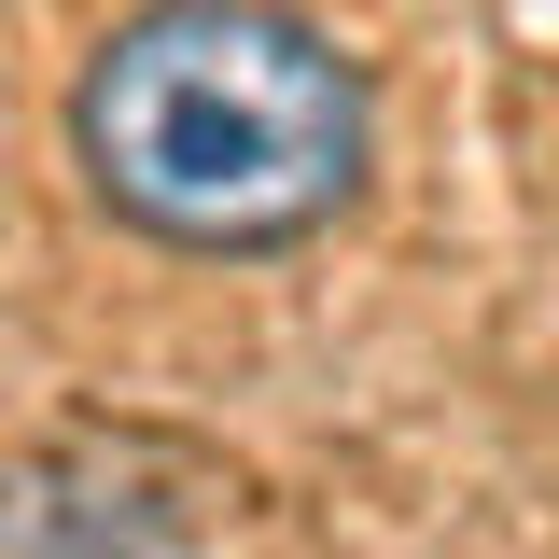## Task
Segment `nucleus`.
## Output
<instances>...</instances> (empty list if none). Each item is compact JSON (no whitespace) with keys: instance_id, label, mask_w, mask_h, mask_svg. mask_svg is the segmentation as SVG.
<instances>
[{"instance_id":"f257e3e1","label":"nucleus","mask_w":559,"mask_h":559,"mask_svg":"<svg viewBox=\"0 0 559 559\" xmlns=\"http://www.w3.org/2000/svg\"><path fill=\"white\" fill-rule=\"evenodd\" d=\"M70 168L154 252H294L378 168V98L294 0H140L70 70Z\"/></svg>"},{"instance_id":"f03ea898","label":"nucleus","mask_w":559,"mask_h":559,"mask_svg":"<svg viewBox=\"0 0 559 559\" xmlns=\"http://www.w3.org/2000/svg\"><path fill=\"white\" fill-rule=\"evenodd\" d=\"M210 462L154 419H57L0 489V559H197Z\"/></svg>"}]
</instances>
